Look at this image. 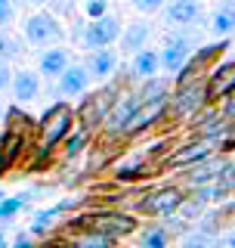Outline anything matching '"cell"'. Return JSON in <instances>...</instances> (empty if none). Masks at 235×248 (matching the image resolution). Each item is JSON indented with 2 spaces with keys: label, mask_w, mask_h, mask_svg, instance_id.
I'll return each mask as SVG.
<instances>
[{
  "label": "cell",
  "mask_w": 235,
  "mask_h": 248,
  "mask_svg": "<svg viewBox=\"0 0 235 248\" xmlns=\"http://www.w3.org/2000/svg\"><path fill=\"white\" fill-rule=\"evenodd\" d=\"M34 130H37V140L31 143V149H34L37 165H44V161H50L56 155L62 140L74 130V106L65 103V99H56L53 106L44 108V115L34 124Z\"/></svg>",
  "instance_id": "cell-1"
},
{
  "label": "cell",
  "mask_w": 235,
  "mask_h": 248,
  "mask_svg": "<svg viewBox=\"0 0 235 248\" xmlns=\"http://www.w3.org/2000/svg\"><path fill=\"white\" fill-rule=\"evenodd\" d=\"M68 227H72V230H77V227L96 230V232L108 236V239L118 245V242H124V239L136 236L143 223H139L136 214L124 211V208H90V211L72 217V220H68Z\"/></svg>",
  "instance_id": "cell-2"
},
{
  "label": "cell",
  "mask_w": 235,
  "mask_h": 248,
  "mask_svg": "<svg viewBox=\"0 0 235 248\" xmlns=\"http://www.w3.org/2000/svg\"><path fill=\"white\" fill-rule=\"evenodd\" d=\"M124 93L121 84L115 81H105L103 87H96L93 93H84V99H77L74 106V127L84 130V134H99L103 130V121L108 115V108L115 106V99Z\"/></svg>",
  "instance_id": "cell-3"
},
{
  "label": "cell",
  "mask_w": 235,
  "mask_h": 248,
  "mask_svg": "<svg viewBox=\"0 0 235 248\" xmlns=\"http://www.w3.org/2000/svg\"><path fill=\"white\" fill-rule=\"evenodd\" d=\"M186 199V189L179 183H164L158 189H146L143 196L133 202V211L136 217H158V220H170L176 214L179 202Z\"/></svg>",
  "instance_id": "cell-4"
},
{
  "label": "cell",
  "mask_w": 235,
  "mask_h": 248,
  "mask_svg": "<svg viewBox=\"0 0 235 248\" xmlns=\"http://www.w3.org/2000/svg\"><path fill=\"white\" fill-rule=\"evenodd\" d=\"M229 50V41H214V44H201L192 50V56L186 59V65L176 72L174 87H183V84L192 81H205V78L214 72L217 62H223V53Z\"/></svg>",
  "instance_id": "cell-5"
},
{
  "label": "cell",
  "mask_w": 235,
  "mask_h": 248,
  "mask_svg": "<svg viewBox=\"0 0 235 248\" xmlns=\"http://www.w3.org/2000/svg\"><path fill=\"white\" fill-rule=\"evenodd\" d=\"M207 90H205V81H192V84H183V87H174L167 99V118L170 121H192L201 108H207Z\"/></svg>",
  "instance_id": "cell-6"
},
{
  "label": "cell",
  "mask_w": 235,
  "mask_h": 248,
  "mask_svg": "<svg viewBox=\"0 0 235 248\" xmlns=\"http://www.w3.org/2000/svg\"><path fill=\"white\" fill-rule=\"evenodd\" d=\"M195 31L192 28H176V31H170L167 37H164V46H161V53H158V65H161V72L164 75H176L179 68L186 65V59L192 56V50H195Z\"/></svg>",
  "instance_id": "cell-7"
},
{
  "label": "cell",
  "mask_w": 235,
  "mask_h": 248,
  "mask_svg": "<svg viewBox=\"0 0 235 248\" xmlns=\"http://www.w3.org/2000/svg\"><path fill=\"white\" fill-rule=\"evenodd\" d=\"M22 34H25V44L41 46V50H46V46H59L62 41H65V28H62V22L53 13H46V10L31 13L25 19V25H22Z\"/></svg>",
  "instance_id": "cell-8"
},
{
  "label": "cell",
  "mask_w": 235,
  "mask_h": 248,
  "mask_svg": "<svg viewBox=\"0 0 235 248\" xmlns=\"http://www.w3.org/2000/svg\"><path fill=\"white\" fill-rule=\"evenodd\" d=\"M139 112V99H136V90H124L121 96L115 99V106L108 108L105 121H103V143H118L124 140V130H127L130 118Z\"/></svg>",
  "instance_id": "cell-9"
},
{
  "label": "cell",
  "mask_w": 235,
  "mask_h": 248,
  "mask_svg": "<svg viewBox=\"0 0 235 248\" xmlns=\"http://www.w3.org/2000/svg\"><path fill=\"white\" fill-rule=\"evenodd\" d=\"M121 28H124V22L118 19L115 13H108L103 16V19H96V22H87L81 31V44H84V50H105V46H112L118 44V37H121Z\"/></svg>",
  "instance_id": "cell-10"
},
{
  "label": "cell",
  "mask_w": 235,
  "mask_h": 248,
  "mask_svg": "<svg viewBox=\"0 0 235 248\" xmlns=\"http://www.w3.org/2000/svg\"><path fill=\"white\" fill-rule=\"evenodd\" d=\"M210 155H217V146L201 143V140H186V143H179L161 165L170 168V170H189L195 165H201V161H207Z\"/></svg>",
  "instance_id": "cell-11"
},
{
  "label": "cell",
  "mask_w": 235,
  "mask_h": 248,
  "mask_svg": "<svg viewBox=\"0 0 235 248\" xmlns=\"http://www.w3.org/2000/svg\"><path fill=\"white\" fill-rule=\"evenodd\" d=\"M223 134H226V118L214 106L201 108L189 124V140H201V143H210V146H220Z\"/></svg>",
  "instance_id": "cell-12"
},
{
  "label": "cell",
  "mask_w": 235,
  "mask_h": 248,
  "mask_svg": "<svg viewBox=\"0 0 235 248\" xmlns=\"http://www.w3.org/2000/svg\"><path fill=\"white\" fill-rule=\"evenodd\" d=\"M205 90H207V103H220L229 93H235V59H223L214 65V72L205 78Z\"/></svg>",
  "instance_id": "cell-13"
},
{
  "label": "cell",
  "mask_w": 235,
  "mask_h": 248,
  "mask_svg": "<svg viewBox=\"0 0 235 248\" xmlns=\"http://www.w3.org/2000/svg\"><path fill=\"white\" fill-rule=\"evenodd\" d=\"M90 84H93V78H90L87 68H84V62H72V65L56 78V96H62L65 103L68 99H77V96H84V93H90Z\"/></svg>",
  "instance_id": "cell-14"
},
{
  "label": "cell",
  "mask_w": 235,
  "mask_h": 248,
  "mask_svg": "<svg viewBox=\"0 0 235 248\" xmlns=\"http://www.w3.org/2000/svg\"><path fill=\"white\" fill-rule=\"evenodd\" d=\"M170 93H174V78H167V75L148 78V81H143L136 87L139 108H161V106H167Z\"/></svg>",
  "instance_id": "cell-15"
},
{
  "label": "cell",
  "mask_w": 235,
  "mask_h": 248,
  "mask_svg": "<svg viewBox=\"0 0 235 248\" xmlns=\"http://www.w3.org/2000/svg\"><path fill=\"white\" fill-rule=\"evenodd\" d=\"M155 174V161L143 158V155H133V158H124L112 168V180L118 186H133V183H143Z\"/></svg>",
  "instance_id": "cell-16"
},
{
  "label": "cell",
  "mask_w": 235,
  "mask_h": 248,
  "mask_svg": "<svg viewBox=\"0 0 235 248\" xmlns=\"http://www.w3.org/2000/svg\"><path fill=\"white\" fill-rule=\"evenodd\" d=\"M41 75L34 68H19L13 72V81H10V96H13V106H28L41 96Z\"/></svg>",
  "instance_id": "cell-17"
},
{
  "label": "cell",
  "mask_w": 235,
  "mask_h": 248,
  "mask_svg": "<svg viewBox=\"0 0 235 248\" xmlns=\"http://www.w3.org/2000/svg\"><path fill=\"white\" fill-rule=\"evenodd\" d=\"M164 19L174 28H192L205 19V3L201 0H170L164 6Z\"/></svg>",
  "instance_id": "cell-18"
},
{
  "label": "cell",
  "mask_w": 235,
  "mask_h": 248,
  "mask_svg": "<svg viewBox=\"0 0 235 248\" xmlns=\"http://www.w3.org/2000/svg\"><path fill=\"white\" fill-rule=\"evenodd\" d=\"M148 41H152V25H148L146 19L127 22V25L121 28V37H118V44H121V53H127V56H136L139 50H146Z\"/></svg>",
  "instance_id": "cell-19"
},
{
  "label": "cell",
  "mask_w": 235,
  "mask_h": 248,
  "mask_svg": "<svg viewBox=\"0 0 235 248\" xmlns=\"http://www.w3.org/2000/svg\"><path fill=\"white\" fill-rule=\"evenodd\" d=\"M161 121H167V106H161V108H139V112L130 118L127 130H124V140H139V137L152 134Z\"/></svg>",
  "instance_id": "cell-20"
},
{
  "label": "cell",
  "mask_w": 235,
  "mask_h": 248,
  "mask_svg": "<svg viewBox=\"0 0 235 248\" xmlns=\"http://www.w3.org/2000/svg\"><path fill=\"white\" fill-rule=\"evenodd\" d=\"M72 65V53H68V46H46V50H41V56H37V75L44 78H56L65 72V68Z\"/></svg>",
  "instance_id": "cell-21"
},
{
  "label": "cell",
  "mask_w": 235,
  "mask_h": 248,
  "mask_svg": "<svg viewBox=\"0 0 235 248\" xmlns=\"http://www.w3.org/2000/svg\"><path fill=\"white\" fill-rule=\"evenodd\" d=\"M84 68L90 72V78L93 81H108L115 72H118V53L115 50H90L87 53V59H84Z\"/></svg>",
  "instance_id": "cell-22"
},
{
  "label": "cell",
  "mask_w": 235,
  "mask_h": 248,
  "mask_svg": "<svg viewBox=\"0 0 235 248\" xmlns=\"http://www.w3.org/2000/svg\"><path fill=\"white\" fill-rule=\"evenodd\" d=\"M223 158L226 155H210L207 161H201V165H195V168H189V170H183L179 174V180H183L189 189H198V186H207V183H214L217 180V170H220V165H223Z\"/></svg>",
  "instance_id": "cell-23"
},
{
  "label": "cell",
  "mask_w": 235,
  "mask_h": 248,
  "mask_svg": "<svg viewBox=\"0 0 235 248\" xmlns=\"http://www.w3.org/2000/svg\"><path fill=\"white\" fill-rule=\"evenodd\" d=\"M207 31L217 37V41H229L235 34V0H223V3L210 13Z\"/></svg>",
  "instance_id": "cell-24"
},
{
  "label": "cell",
  "mask_w": 235,
  "mask_h": 248,
  "mask_svg": "<svg viewBox=\"0 0 235 248\" xmlns=\"http://www.w3.org/2000/svg\"><path fill=\"white\" fill-rule=\"evenodd\" d=\"M161 75V65H158V50H152V46H146V50H139L136 56H130V81L143 84L148 78Z\"/></svg>",
  "instance_id": "cell-25"
},
{
  "label": "cell",
  "mask_w": 235,
  "mask_h": 248,
  "mask_svg": "<svg viewBox=\"0 0 235 248\" xmlns=\"http://www.w3.org/2000/svg\"><path fill=\"white\" fill-rule=\"evenodd\" d=\"M136 248H170L174 245V232L167 230V223H148V227H139L136 232Z\"/></svg>",
  "instance_id": "cell-26"
},
{
  "label": "cell",
  "mask_w": 235,
  "mask_h": 248,
  "mask_svg": "<svg viewBox=\"0 0 235 248\" xmlns=\"http://www.w3.org/2000/svg\"><path fill=\"white\" fill-rule=\"evenodd\" d=\"M65 245L68 248H115V242L108 236H103L96 230H87V227H77L72 236L65 232Z\"/></svg>",
  "instance_id": "cell-27"
},
{
  "label": "cell",
  "mask_w": 235,
  "mask_h": 248,
  "mask_svg": "<svg viewBox=\"0 0 235 248\" xmlns=\"http://www.w3.org/2000/svg\"><path fill=\"white\" fill-rule=\"evenodd\" d=\"M87 149H90V134H84V130H77V127H74L72 134H68V137L59 143V149H56V152H59V158L68 165V161H77Z\"/></svg>",
  "instance_id": "cell-28"
},
{
  "label": "cell",
  "mask_w": 235,
  "mask_h": 248,
  "mask_svg": "<svg viewBox=\"0 0 235 248\" xmlns=\"http://www.w3.org/2000/svg\"><path fill=\"white\" fill-rule=\"evenodd\" d=\"M176 248H217V236H207L201 230H186L179 236Z\"/></svg>",
  "instance_id": "cell-29"
},
{
  "label": "cell",
  "mask_w": 235,
  "mask_h": 248,
  "mask_svg": "<svg viewBox=\"0 0 235 248\" xmlns=\"http://www.w3.org/2000/svg\"><path fill=\"white\" fill-rule=\"evenodd\" d=\"M22 41L13 34V31H0V62H10V59H19L22 56Z\"/></svg>",
  "instance_id": "cell-30"
},
{
  "label": "cell",
  "mask_w": 235,
  "mask_h": 248,
  "mask_svg": "<svg viewBox=\"0 0 235 248\" xmlns=\"http://www.w3.org/2000/svg\"><path fill=\"white\" fill-rule=\"evenodd\" d=\"M214 183L223 186L226 196H235V158H232V155H226V158H223V165H220V170H217V180Z\"/></svg>",
  "instance_id": "cell-31"
},
{
  "label": "cell",
  "mask_w": 235,
  "mask_h": 248,
  "mask_svg": "<svg viewBox=\"0 0 235 248\" xmlns=\"http://www.w3.org/2000/svg\"><path fill=\"white\" fill-rule=\"evenodd\" d=\"M56 217H59V211H56V208H46V211H37L34 217H31V236H46Z\"/></svg>",
  "instance_id": "cell-32"
},
{
  "label": "cell",
  "mask_w": 235,
  "mask_h": 248,
  "mask_svg": "<svg viewBox=\"0 0 235 248\" xmlns=\"http://www.w3.org/2000/svg\"><path fill=\"white\" fill-rule=\"evenodd\" d=\"M22 208H25V199L22 196H13V199H0V220H10V217H15L22 211Z\"/></svg>",
  "instance_id": "cell-33"
},
{
  "label": "cell",
  "mask_w": 235,
  "mask_h": 248,
  "mask_svg": "<svg viewBox=\"0 0 235 248\" xmlns=\"http://www.w3.org/2000/svg\"><path fill=\"white\" fill-rule=\"evenodd\" d=\"M84 16H87L90 22L108 16V0H84Z\"/></svg>",
  "instance_id": "cell-34"
},
{
  "label": "cell",
  "mask_w": 235,
  "mask_h": 248,
  "mask_svg": "<svg viewBox=\"0 0 235 248\" xmlns=\"http://www.w3.org/2000/svg\"><path fill=\"white\" fill-rule=\"evenodd\" d=\"M217 152L220 155H235V121H226V134L220 140V146H217Z\"/></svg>",
  "instance_id": "cell-35"
},
{
  "label": "cell",
  "mask_w": 235,
  "mask_h": 248,
  "mask_svg": "<svg viewBox=\"0 0 235 248\" xmlns=\"http://www.w3.org/2000/svg\"><path fill=\"white\" fill-rule=\"evenodd\" d=\"M130 3H133V10H136V13L155 16V13H161L164 6H167V0H130Z\"/></svg>",
  "instance_id": "cell-36"
},
{
  "label": "cell",
  "mask_w": 235,
  "mask_h": 248,
  "mask_svg": "<svg viewBox=\"0 0 235 248\" xmlns=\"http://www.w3.org/2000/svg\"><path fill=\"white\" fill-rule=\"evenodd\" d=\"M15 22V3L13 0H0V31H10Z\"/></svg>",
  "instance_id": "cell-37"
},
{
  "label": "cell",
  "mask_w": 235,
  "mask_h": 248,
  "mask_svg": "<svg viewBox=\"0 0 235 248\" xmlns=\"http://www.w3.org/2000/svg\"><path fill=\"white\" fill-rule=\"evenodd\" d=\"M217 112H220L226 121H235V93H229L226 99H220V108H217Z\"/></svg>",
  "instance_id": "cell-38"
},
{
  "label": "cell",
  "mask_w": 235,
  "mask_h": 248,
  "mask_svg": "<svg viewBox=\"0 0 235 248\" xmlns=\"http://www.w3.org/2000/svg\"><path fill=\"white\" fill-rule=\"evenodd\" d=\"M217 248H235V227H226L217 232Z\"/></svg>",
  "instance_id": "cell-39"
},
{
  "label": "cell",
  "mask_w": 235,
  "mask_h": 248,
  "mask_svg": "<svg viewBox=\"0 0 235 248\" xmlns=\"http://www.w3.org/2000/svg\"><path fill=\"white\" fill-rule=\"evenodd\" d=\"M10 81H13V68H10V62H0V93L10 90Z\"/></svg>",
  "instance_id": "cell-40"
},
{
  "label": "cell",
  "mask_w": 235,
  "mask_h": 248,
  "mask_svg": "<svg viewBox=\"0 0 235 248\" xmlns=\"http://www.w3.org/2000/svg\"><path fill=\"white\" fill-rule=\"evenodd\" d=\"M6 170H10V161H6L3 152H0V177H6Z\"/></svg>",
  "instance_id": "cell-41"
},
{
  "label": "cell",
  "mask_w": 235,
  "mask_h": 248,
  "mask_svg": "<svg viewBox=\"0 0 235 248\" xmlns=\"http://www.w3.org/2000/svg\"><path fill=\"white\" fill-rule=\"evenodd\" d=\"M13 3H25V6H41L44 0H13Z\"/></svg>",
  "instance_id": "cell-42"
},
{
  "label": "cell",
  "mask_w": 235,
  "mask_h": 248,
  "mask_svg": "<svg viewBox=\"0 0 235 248\" xmlns=\"http://www.w3.org/2000/svg\"><path fill=\"white\" fill-rule=\"evenodd\" d=\"M0 248H6V242H3V236H0Z\"/></svg>",
  "instance_id": "cell-43"
},
{
  "label": "cell",
  "mask_w": 235,
  "mask_h": 248,
  "mask_svg": "<svg viewBox=\"0 0 235 248\" xmlns=\"http://www.w3.org/2000/svg\"><path fill=\"white\" fill-rule=\"evenodd\" d=\"M232 158H235V155H232Z\"/></svg>",
  "instance_id": "cell-44"
}]
</instances>
